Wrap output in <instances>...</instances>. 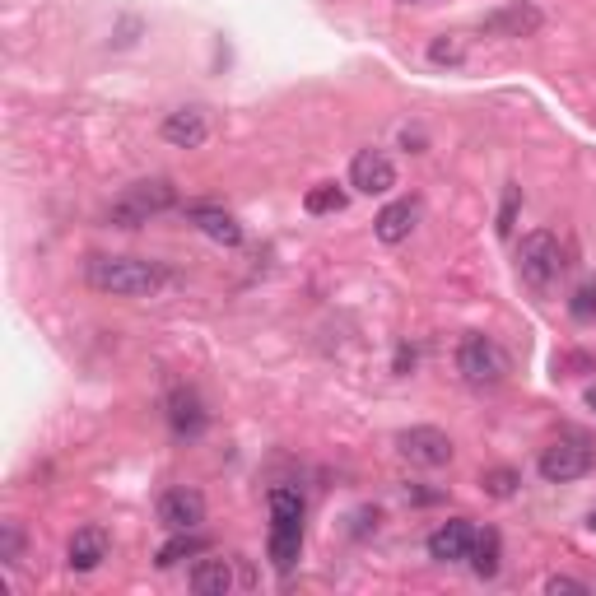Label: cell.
<instances>
[{"label":"cell","mask_w":596,"mask_h":596,"mask_svg":"<svg viewBox=\"0 0 596 596\" xmlns=\"http://www.w3.org/2000/svg\"><path fill=\"white\" fill-rule=\"evenodd\" d=\"M84 285L112 298H149L168 285V271L145 257H117V252H94L84 257Z\"/></svg>","instance_id":"obj_1"},{"label":"cell","mask_w":596,"mask_h":596,"mask_svg":"<svg viewBox=\"0 0 596 596\" xmlns=\"http://www.w3.org/2000/svg\"><path fill=\"white\" fill-rule=\"evenodd\" d=\"M177 205V187L168 182V177H145V182H131V187L117 196V201L108 205V215H103V224L108 229H145L154 215H163V210H173Z\"/></svg>","instance_id":"obj_2"},{"label":"cell","mask_w":596,"mask_h":596,"mask_svg":"<svg viewBox=\"0 0 596 596\" xmlns=\"http://www.w3.org/2000/svg\"><path fill=\"white\" fill-rule=\"evenodd\" d=\"M266 555L280 573H294L303 555V494L298 489H271V536H266Z\"/></svg>","instance_id":"obj_3"},{"label":"cell","mask_w":596,"mask_h":596,"mask_svg":"<svg viewBox=\"0 0 596 596\" xmlns=\"http://www.w3.org/2000/svg\"><path fill=\"white\" fill-rule=\"evenodd\" d=\"M564 266H569V261H564V247H559V238L550 229H536L517 243V275H522V285L550 289Z\"/></svg>","instance_id":"obj_4"},{"label":"cell","mask_w":596,"mask_h":596,"mask_svg":"<svg viewBox=\"0 0 596 596\" xmlns=\"http://www.w3.org/2000/svg\"><path fill=\"white\" fill-rule=\"evenodd\" d=\"M457 373L471 382V387H499V382L508 378V354L499 350V340L471 331V336L457 345Z\"/></svg>","instance_id":"obj_5"},{"label":"cell","mask_w":596,"mask_h":596,"mask_svg":"<svg viewBox=\"0 0 596 596\" xmlns=\"http://www.w3.org/2000/svg\"><path fill=\"white\" fill-rule=\"evenodd\" d=\"M396 452L410 461V466H420V471H438V466H452L457 457V443L434 429V424H415V429H401L396 434Z\"/></svg>","instance_id":"obj_6"},{"label":"cell","mask_w":596,"mask_h":596,"mask_svg":"<svg viewBox=\"0 0 596 596\" xmlns=\"http://www.w3.org/2000/svg\"><path fill=\"white\" fill-rule=\"evenodd\" d=\"M592 447L578 443V438H564V443H550L536 461V471H541L545 485H573V480H583L592 471Z\"/></svg>","instance_id":"obj_7"},{"label":"cell","mask_w":596,"mask_h":596,"mask_svg":"<svg viewBox=\"0 0 596 596\" xmlns=\"http://www.w3.org/2000/svg\"><path fill=\"white\" fill-rule=\"evenodd\" d=\"M545 24V14L531 5V0H508V5H499V10H489L485 19H480V28H485L489 38H536Z\"/></svg>","instance_id":"obj_8"},{"label":"cell","mask_w":596,"mask_h":596,"mask_svg":"<svg viewBox=\"0 0 596 596\" xmlns=\"http://www.w3.org/2000/svg\"><path fill=\"white\" fill-rule=\"evenodd\" d=\"M159 522L168 531H196L205 522V494L201 489H163L159 494Z\"/></svg>","instance_id":"obj_9"},{"label":"cell","mask_w":596,"mask_h":596,"mask_svg":"<svg viewBox=\"0 0 596 596\" xmlns=\"http://www.w3.org/2000/svg\"><path fill=\"white\" fill-rule=\"evenodd\" d=\"M350 187L364 196H387L396 187V163L382 149H359L350 159Z\"/></svg>","instance_id":"obj_10"},{"label":"cell","mask_w":596,"mask_h":596,"mask_svg":"<svg viewBox=\"0 0 596 596\" xmlns=\"http://www.w3.org/2000/svg\"><path fill=\"white\" fill-rule=\"evenodd\" d=\"M475 536H480V531H475L466 517H452V522H443V527L429 536V559H438V564H461V559H471Z\"/></svg>","instance_id":"obj_11"},{"label":"cell","mask_w":596,"mask_h":596,"mask_svg":"<svg viewBox=\"0 0 596 596\" xmlns=\"http://www.w3.org/2000/svg\"><path fill=\"white\" fill-rule=\"evenodd\" d=\"M159 136L173 149H201L205 140H210V117H205L201 108H177L163 117Z\"/></svg>","instance_id":"obj_12"},{"label":"cell","mask_w":596,"mask_h":596,"mask_svg":"<svg viewBox=\"0 0 596 596\" xmlns=\"http://www.w3.org/2000/svg\"><path fill=\"white\" fill-rule=\"evenodd\" d=\"M205 424H210V415H205L201 396L191 392V387H173L168 392V429L177 438H201Z\"/></svg>","instance_id":"obj_13"},{"label":"cell","mask_w":596,"mask_h":596,"mask_svg":"<svg viewBox=\"0 0 596 596\" xmlns=\"http://www.w3.org/2000/svg\"><path fill=\"white\" fill-rule=\"evenodd\" d=\"M415 224H420V201H415V196H401V201H392L378 219H373V233H378V243L396 247L415 233Z\"/></svg>","instance_id":"obj_14"},{"label":"cell","mask_w":596,"mask_h":596,"mask_svg":"<svg viewBox=\"0 0 596 596\" xmlns=\"http://www.w3.org/2000/svg\"><path fill=\"white\" fill-rule=\"evenodd\" d=\"M108 550H112L108 531H103V527H80L75 536H70V545H66V564L75 573H94L98 564L108 559Z\"/></svg>","instance_id":"obj_15"},{"label":"cell","mask_w":596,"mask_h":596,"mask_svg":"<svg viewBox=\"0 0 596 596\" xmlns=\"http://www.w3.org/2000/svg\"><path fill=\"white\" fill-rule=\"evenodd\" d=\"M187 224H196L210 243H224V247L243 243V224L229 210H219V205H187Z\"/></svg>","instance_id":"obj_16"},{"label":"cell","mask_w":596,"mask_h":596,"mask_svg":"<svg viewBox=\"0 0 596 596\" xmlns=\"http://www.w3.org/2000/svg\"><path fill=\"white\" fill-rule=\"evenodd\" d=\"M187 587L196 596H224L233 592V559H196L187 573Z\"/></svg>","instance_id":"obj_17"},{"label":"cell","mask_w":596,"mask_h":596,"mask_svg":"<svg viewBox=\"0 0 596 596\" xmlns=\"http://www.w3.org/2000/svg\"><path fill=\"white\" fill-rule=\"evenodd\" d=\"M471 569H475V578H499V569H503V545H499V531H480V536H475Z\"/></svg>","instance_id":"obj_18"},{"label":"cell","mask_w":596,"mask_h":596,"mask_svg":"<svg viewBox=\"0 0 596 596\" xmlns=\"http://www.w3.org/2000/svg\"><path fill=\"white\" fill-rule=\"evenodd\" d=\"M196 555H205V541H201V536H191V531H173V541L159 545L154 564H159V569H173V564H182V559H196Z\"/></svg>","instance_id":"obj_19"},{"label":"cell","mask_w":596,"mask_h":596,"mask_svg":"<svg viewBox=\"0 0 596 596\" xmlns=\"http://www.w3.org/2000/svg\"><path fill=\"white\" fill-rule=\"evenodd\" d=\"M24 550H28L24 522H19V517H5V522H0V564H5V569H19Z\"/></svg>","instance_id":"obj_20"},{"label":"cell","mask_w":596,"mask_h":596,"mask_svg":"<svg viewBox=\"0 0 596 596\" xmlns=\"http://www.w3.org/2000/svg\"><path fill=\"white\" fill-rule=\"evenodd\" d=\"M303 210H308V215H340V210H345V191H340L336 182H317V187H308V196H303Z\"/></svg>","instance_id":"obj_21"},{"label":"cell","mask_w":596,"mask_h":596,"mask_svg":"<svg viewBox=\"0 0 596 596\" xmlns=\"http://www.w3.org/2000/svg\"><path fill=\"white\" fill-rule=\"evenodd\" d=\"M517 485H522V475H517L513 466H485V471H480V489H485L489 499H513Z\"/></svg>","instance_id":"obj_22"},{"label":"cell","mask_w":596,"mask_h":596,"mask_svg":"<svg viewBox=\"0 0 596 596\" xmlns=\"http://www.w3.org/2000/svg\"><path fill=\"white\" fill-rule=\"evenodd\" d=\"M429 61H434V66H461V61H466V38H461V33H438V38L429 42Z\"/></svg>","instance_id":"obj_23"},{"label":"cell","mask_w":596,"mask_h":596,"mask_svg":"<svg viewBox=\"0 0 596 596\" xmlns=\"http://www.w3.org/2000/svg\"><path fill=\"white\" fill-rule=\"evenodd\" d=\"M569 317H573V322H596V280H587V285L573 289Z\"/></svg>","instance_id":"obj_24"},{"label":"cell","mask_w":596,"mask_h":596,"mask_svg":"<svg viewBox=\"0 0 596 596\" xmlns=\"http://www.w3.org/2000/svg\"><path fill=\"white\" fill-rule=\"evenodd\" d=\"M517 210H522V187H503V205H499V238H513V224H517Z\"/></svg>","instance_id":"obj_25"},{"label":"cell","mask_w":596,"mask_h":596,"mask_svg":"<svg viewBox=\"0 0 596 596\" xmlns=\"http://www.w3.org/2000/svg\"><path fill=\"white\" fill-rule=\"evenodd\" d=\"M545 592L550 596H564V592H573V596H587L592 587L583 583V578H569V573H555V578H545Z\"/></svg>","instance_id":"obj_26"},{"label":"cell","mask_w":596,"mask_h":596,"mask_svg":"<svg viewBox=\"0 0 596 596\" xmlns=\"http://www.w3.org/2000/svg\"><path fill=\"white\" fill-rule=\"evenodd\" d=\"M406 368H415V350L401 345V350H396V373H406Z\"/></svg>","instance_id":"obj_27"},{"label":"cell","mask_w":596,"mask_h":596,"mask_svg":"<svg viewBox=\"0 0 596 596\" xmlns=\"http://www.w3.org/2000/svg\"><path fill=\"white\" fill-rule=\"evenodd\" d=\"M587 406H592V410H596V387H587Z\"/></svg>","instance_id":"obj_28"},{"label":"cell","mask_w":596,"mask_h":596,"mask_svg":"<svg viewBox=\"0 0 596 596\" xmlns=\"http://www.w3.org/2000/svg\"><path fill=\"white\" fill-rule=\"evenodd\" d=\"M587 527H592V531H596V508H592V517H587Z\"/></svg>","instance_id":"obj_29"},{"label":"cell","mask_w":596,"mask_h":596,"mask_svg":"<svg viewBox=\"0 0 596 596\" xmlns=\"http://www.w3.org/2000/svg\"><path fill=\"white\" fill-rule=\"evenodd\" d=\"M401 5H424V0H401Z\"/></svg>","instance_id":"obj_30"}]
</instances>
